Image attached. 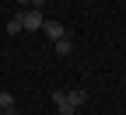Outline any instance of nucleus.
I'll return each mask as SVG.
<instances>
[{"mask_svg": "<svg viewBox=\"0 0 126 115\" xmlns=\"http://www.w3.org/2000/svg\"><path fill=\"white\" fill-rule=\"evenodd\" d=\"M42 25H46V18H42V11H39V7L21 11V28H25V31H42Z\"/></svg>", "mask_w": 126, "mask_h": 115, "instance_id": "obj_1", "label": "nucleus"}, {"mask_svg": "<svg viewBox=\"0 0 126 115\" xmlns=\"http://www.w3.org/2000/svg\"><path fill=\"white\" fill-rule=\"evenodd\" d=\"M42 31H46V38H49V42L67 38V28H63V21H46V25H42Z\"/></svg>", "mask_w": 126, "mask_h": 115, "instance_id": "obj_2", "label": "nucleus"}, {"mask_svg": "<svg viewBox=\"0 0 126 115\" xmlns=\"http://www.w3.org/2000/svg\"><path fill=\"white\" fill-rule=\"evenodd\" d=\"M67 101H70L74 108H81V105H88V91H84V87H70V91H67Z\"/></svg>", "mask_w": 126, "mask_h": 115, "instance_id": "obj_3", "label": "nucleus"}, {"mask_svg": "<svg viewBox=\"0 0 126 115\" xmlns=\"http://www.w3.org/2000/svg\"><path fill=\"white\" fill-rule=\"evenodd\" d=\"M0 112H4V115L18 112V108H14V94H11V91H0Z\"/></svg>", "mask_w": 126, "mask_h": 115, "instance_id": "obj_4", "label": "nucleus"}, {"mask_svg": "<svg viewBox=\"0 0 126 115\" xmlns=\"http://www.w3.org/2000/svg\"><path fill=\"white\" fill-rule=\"evenodd\" d=\"M53 45H56L60 56H70V52H74V42H70V38H60V42H53Z\"/></svg>", "mask_w": 126, "mask_h": 115, "instance_id": "obj_5", "label": "nucleus"}, {"mask_svg": "<svg viewBox=\"0 0 126 115\" xmlns=\"http://www.w3.org/2000/svg\"><path fill=\"white\" fill-rule=\"evenodd\" d=\"M7 31H11V35H21V31H25L21 28V14H14V18L7 21Z\"/></svg>", "mask_w": 126, "mask_h": 115, "instance_id": "obj_6", "label": "nucleus"}, {"mask_svg": "<svg viewBox=\"0 0 126 115\" xmlns=\"http://www.w3.org/2000/svg\"><path fill=\"white\" fill-rule=\"evenodd\" d=\"M56 108H60V115H77V108H74V105H70V101H67V98H63V101H60V105H56Z\"/></svg>", "mask_w": 126, "mask_h": 115, "instance_id": "obj_7", "label": "nucleus"}, {"mask_svg": "<svg viewBox=\"0 0 126 115\" xmlns=\"http://www.w3.org/2000/svg\"><path fill=\"white\" fill-rule=\"evenodd\" d=\"M18 4H28V7H32V0H18Z\"/></svg>", "mask_w": 126, "mask_h": 115, "instance_id": "obj_8", "label": "nucleus"}, {"mask_svg": "<svg viewBox=\"0 0 126 115\" xmlns=\"http://www.w3.org/2000/svg\"><path fill=\"white\" fill-rule=\"evenodd\" d=\"M123 84H126V77H123Z\"/></svg>", "mask_w": 126, "mask_h": 115, "instance_id": "obj_9", "label": "nucleus"}, {"mask_svg": "<svg viewBox=\"0 0 126 115\" xmlns=\"http://www.w3.org/2000/svg\"><path fill=\"white\" fill-rule=\"evenodd\" d=\"M0 115H4V112H0Z\"/></svg>", "mask_w": 126, "mask_h": 115, "instance_id": "obj_10", "label": "nucleus"}]
</instances>
